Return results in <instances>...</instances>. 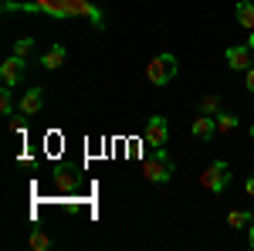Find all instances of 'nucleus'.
I'll return each instance as SVG.
<instances>
[{"instance_id":"obj_6","label":"nucleus","mask_w":254,"mask_h":251,"mask_svg":"<svg viewBox=\"0 0 254 251\" xmlns=\"http://www.w3.org/2000/svg\"><path fill=\"white\" fill-rule=\"evenodd\" d=\"M227 65H231L234 72H248V68H254V44L227 48Z\"/></svg>"},{"instance_id":"obj_10","label":"nucleus","mask_w":254,"mask_h":251,"mask_svg":"<svg viewBox=\"0 0 254 251\" xmlns=\"http://www.w3.org/2000/svg\"><path fill=\"white\" fill-rule=\"evenodd\" d=\"M64 55H68V51H64V44H51V48L41 55V65H44L48 72H55V68L64 65Z\"/></svg>"},{"instance_id":"obj_20","label":"nucleus","mask_w":254,"mask_h":251,"mask_svg":"<svg viewBox=\"0 0 254 251\" xmlns=\"http://www.w3.org/2000/svg\"><path fill=\"white\" fill-rule=\"evenodd\" d=\"M244 190H248V197H254V173L248 176V183H244Z\"/></svg>"},{"instance_id":"obj_9","label":"nucleus","mask_w":254,"mask_h":251,"mask_svg":"<svg viewBox=\"0 0 254 251\" xmlns=\"http://www.w3.org/2000/svg\"><path fill=\"white\" fill-rule=\"evenodd\" d=\"M193 136H196V139H203V143L214 139V136H217V119L207 116V112H203L200 119H193Z\"/></svg>"},{"instance_id":"obj_18","label":"nucleus","mask_w":254,"mask_h":251,"mask_svg":"<svg viewBox=\"0 0 254 251\" xmlns=\"http://www.w3.org/2000/svg\"><path fill=\"white\" fill-rule=\"evenodd\" d=\"M244 85H248V92H254V68L244 72Z\"/></svg>"},{"instance_id":"obj_12","label":"nucleus","mask_w":254,"mask_h":251,"mask_svg":"<svg viewBox=\"0 0 254 251\" xmlns=\"http://www.w3.org/2000/svg\"><path fill=\"white\" fill-rule=\"evenodd\" d=\"M227 224H231V228H251V224H254V214H248V211H231V214H227Z\"/></svg>"},{"instance_id":"obj_4","label":"nucleus","mask_w":254,"mask_h":251,"mask_svg":"<svg viewBox=\"0 0 254 251\" xmlns=\"http://www.w3.org/2000/svg\"><path fill=\"white\" fill-rule=\"evenodd\" d=\"M176 75V58L173 55H156V58L149 61V68H146V78L153 82V85H166V82H173Z\"/></svg>"},{"instance_id":"obj_19","label":"nucleus","mask_w":254,"mask_h":251,"mask_svg":"<svg viewBox=\"0 0 254 251\" xmlns=\"http://www.w3.org/2000/svg\"><path fill=\"white\" fill-rule=\"evenodd\" d=\"M58 187H64V190H71L75 183H71V176H68V173H61V176H58Z\"/></svg>"},{"instance_id":"obj_21","label":"nucleus","mask_w":254,"mask_h":251,"mask_svg":"<svg viewBox=\"0 0 254 251\" xmlns=\"http://www.w3.org/2000/svg\"><path fill=\"white\" fill-rule=\"evenodd\" d=\"M248 231H251V234H248V241H251V248H254V224L248 228Z\"/></svg>"},{"instance_id":"obj_22","label":"nucleus","mask_w":254,"mask_h":251,"mask_svg":"<svg viewBox=\"0 0 254 251\" xmlns=\"http://www.w3.org/2000/svg\"><path fill=\"white\" fill-rule=\"evenodd\" d=\"M251 136H254V129H251Z\"/></svg>"},{"instance_id":"obj_15","label":"nucleus","mask_w":254,"mask_h":251,"mask_svg":"<svg viewBox=\"0 0 254 251\" xmlns=\"http://www.w3.org/2000/svg\"><path fill=\"white\" fill-rule=\"evenodd\" d=\"M0 112H3V116H10V112H14V95H10V85L0 92Z\"/></svg>"},{"instance_id":"obj_5","label":"nucleus","mask_w":254,"mask_h":251,"mask_svg":"<svg viewBox=\"0 0 254 251\" xmlns=\"http://www.w3.org/2000/svg\"><path fill=\"white\" fill-rule=\"evenodd\" d=\"M24 72H27V61L20 58V55H10V58L0 65V78H3V85H20V78H24Z\"/></svg>"},{"instance_id":"obj_17","label":"nucleus","mask_w":254,"mask_h":251,"mask_svg":"<svg viewBox=\"0 0 254 251\" xmlns=\"http://www.w3.org/2000/svg\"><path fill=\"white\" fill-rule=\"evenodd\" d=\"M34 51V38H20L17 44H14V55H20V58H27Z\"/></svg>"},{"instance_id":"obj_11","label":"nucleus","mask_w":254,"mask_h":251,"mask_svg":"<svg viewBox=\"0 0 254 251\" xmlns=\"http://www.w3.org/2000/svg\"><path fill=\"white\" fill-rule=\"evenodd\" d=\"M234 17H237L241 27L254 31V3H251V0H241V3H237V10H234Z\"/></svg>"},{"instance_id":"obj_1","label":"nucleus","mask_w":254,"mask_h":251,"mask_svg":"<svg viewBox=\"0 0 254 251\" xmlns=\"http://www.w3.org/2000/svg\"><path fill=\"white\" fill-rule=\"evenodd\" d=\"M3 14H48V17H85L95 31L105 27V17L98 10V3L92 0H27V3H14V0H3Z\"/></svg>"},{"instance_id":"obj_13","label":"nucleus","mask_w":254,"mask_h":251,"mask_svg":"<svg viewBox=\"0 0 254 251\" xmlns=\"http://www.w3.org/2000/svg\"><path fill=\"white\" fill-rule=\"evenodd\" d=\"M217 133H234L237 129V116H231V112H217Z\"/></svg>"},{"instance_id":"obj_2","label":"nucleus","mask_w":254,"mask_h":251,"mask_svg":"<svg viewBox=\"0 0 254 251\" xmlns=\"http://www.w3.org/2000/svg\"><path fill=\"white\" fill-rule=\"evenodd\" d=\"M142 176H146L149 183H170V176H173V160L166 153V146H156V153H149L142 160Z\"/></svg>"},{"instance_id":"obj_14","label":"nucleus","mask_w":254,"mask_h":251,"mask_svg":"<svg viewBox=\"0 0 254 251\" xmlns=\"http://www.w3.org/2000/svg\"><path fill=\"white\" fill-rule=\"evenodd\" d=\"M200 112H207V116H217L220 112V95H207L200 102Z\"/></svg>"},{"instance_id":"obj_8","label":"nucleus","mask_w":254,"mask_h":251,"mask_svg":"<svg viewBox=\"0 0 254 251\" xmlns=\"http://www.w3.org/2000/svg\"><path fill=\"white\" fill-rule=\"evenodd\" d=\"M41 109H44V88H27L20 95V112L24 116H38Z\"/></svg>"},{"instance_id":"obj_3","label":"nucleus","mask_w":254,"mask_h":251,"mask_svg":"<svg viewBox=\"0 0 254 251\" xmlns=\"http://www.w3.org/2000/svg\"><path fill=\"white\" fill-rule=\"evenodd\" d=\"M200 183L207 187L210 193H220L227 183H231V167L224 163V160H217V163H210L203 173H200Z\"/></svg>"},{"instance_id":"obj_16","label":"nucleus","mask_w":254,"mask_h":251,"mask_svg":"<svg viewBox=\"0 0 254 251\" xmlns=\"http://www.w3.org/2000/svg\"><path fill=\"white\" fill-rule=\"evenodd\" d=\"M31 248H34V251H44V248H51V238H48L44 231H34V234H31Z\"/></svg>"},{"instance_id":"obj_7","label":"nucleus","mask_w":254,"mask_h":251,"mask_svg":"<svg viewBox=\"0 0 254 251\" xmlns=\"http://www.w3.org/2000/svg\"><path fill=\"white\" fill-rule=\"evenodd\" d=\"M166 139H170L166 119L163 116H149V122H146V146H166Z\"/></svg>"}]
</instances>
